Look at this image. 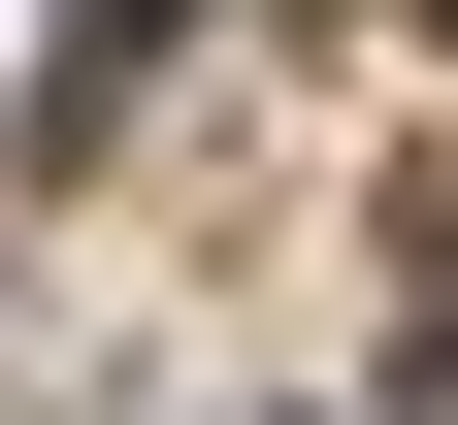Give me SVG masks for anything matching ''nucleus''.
Listing matches in <instances>:
<instances>
[{
	"label": "nucleus",
	"instance_id": "f257e3e1",
	"mask_svg": "<svg viewBox=\"0 0 458 425\" xmlns=\"http://www.w3.org/2000/svg\"><path fill=\"white\" fill-rule=\"evenodd\" d=\"M164 33H197V0H66V66H33V132H98V98H131Z\"/></svg>",
	"mask_w": 458,
	"mask_h": 425
},
{
	"label": "nucleus",
	"instance_id": "f03ea898",
	"mask_svg": "<svg viewBox=\"0 0 458 425\" xmlns=\"http://www.w3.org/2000/svg\"><path fill=\"white\" fill-rule=\"evenodd\" d=\"M393 360H458V164H426V229H393Z\"/></svg>",
	"mask_w": 458,
	"mask_h": 425
}]
</instances>
